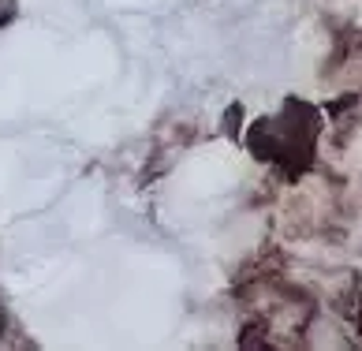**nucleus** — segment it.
Segmentation results:
<instances>
[{
	"instance_id": "nucleus-1",
	"label": "nucleus",
	"mask_w": 362,
	"mask_h": 351,
	"mask_svg": "<svg viewBox=\"0 0 362 351\" xmlns=\"http://www.w3.org/2000/svg\"><path fill=\"white\" fill-rule=\"evenodd\" d=\"M0 329H4V310H0Z\"/></svg>"
}]
</instances>
